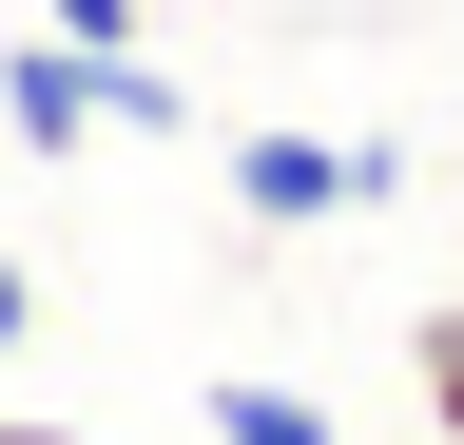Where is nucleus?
<instances>
[{
  "label": "nucleus",
  "instance_id": "obj_1",
  "mask_svg": "<svg viewBox=\"0 0 464 445\" xmlns=\"http://www.w3.org/2000/svg\"><path fill=\"white\" fill-rule=\"evenodd\" d=\"M406 175H387V155L368 136H232V233H348V213H387Z\"/></svg>",
  "mask_w": 464,
  "mask_h": 445
},
{
  "label": "nucleus",
  "instance_id": "obj_2",
  "mask_svg": "<svg viewBox=\"0 0 464 445\" xmlns=\"http://www.w3.org/2000/svg\"><path fill=\"white\" fill-rule=\"evenodd\" d=\"M0 136L58 155V175L97 155V78H78V39H0Z\"/></svg>",
  "mask_w": 464,
  "mask_h": 445
},
{
  "label": "nucleus",
  "instance_id": "obj_3",
  "mask_svg": "<svg viewBox=\"0 0 464 445\" xmlns=\"http://www.w3.org/2000/svg\"><path fill=\"white\" fill-rule=\"evenodd\" d=\"M213 445H348V407L290 368H213Z\"/></svg>",
  "mask_w": 464,
  "mask_h": 445
},
{
  "label": "nucleus",
  "instance_id": "obj_4",
  "mask_svg": "<svg viewBox=\"0 0 464 445\" xmlns=\"http://www.w3.org/2000/svg\"><path fill=\"white\" fill-rule=\"evenodd\" d=\"M406 387H426V426H445V407H464V291H445V310H426V329H406Z\"/></svg>",
  "mask_w": 464,
  "mask_h": 445
},
{
  "label": "nucleus",
  "instance_id": "obj_5",
  "mask_svg": "<svg viewBox=\"0 0 464 445\" xmlns=\"http://www.w3.org/2000/svg\"><path fill=\"white\" fill-rule=\"evenodd\" d=\"M39 39H78V59H116V39H155V0H39Z\"/></svg>",
  "mask_w": 464,
  "mask_h": 445
},
{
  "label": "nucleus",
  "instance_id": "obj_6",
  "mask_svg": "<svg viewBox=\"0 0 464 445\" xmlns=\"http://www.w3.org/2000/svg\"><path fill=\"white\" fill-rule=\"evenodd\" d=\"M20 349H39V271L0 252V368H20Z\"/></svg>",
  "mask_w": 464,
  "mask_h": 445
}]
</instances>
